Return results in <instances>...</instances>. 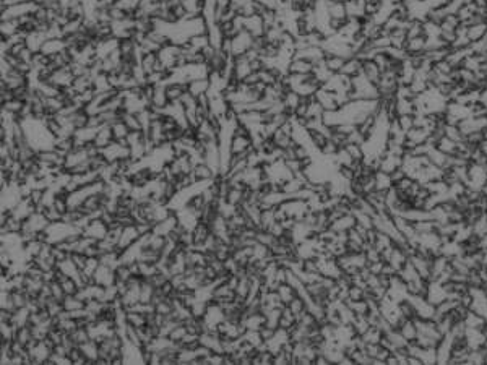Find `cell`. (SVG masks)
Listing matches in <instances>:
<instances>
[{
	"instance_id": "6da1fadb",
	"label": "cell",
	"mask_w": 487,
	"mask_h": 365,
	"mask_svg": "<svg viewBox=\"0 0 487 365\" xmlns=\"http://www.w3.org/2000/svg\"><path fill=\"white\" fill-rule=\"evenodd\" d=\"M93 281H95V284H99V286H104V287L115 286V281H117L115 268L107 267V265H102L101 263L99 267H97V270L95 271Z\"/></svg>"
},
{
	"instance_id": "7a4b0ae2",
	"label": "cell",
	"mask_w": 487,
	"mask_h": 365,
	"mask_svg": "<svg viewBox=\"0 0 487 365\" xmlns=\"http://www.w3.org/2000/svg\"><path fill=\"white\" fill-rule=\"evenodd\" d=\"M252 42H254V36L245 29L240 31L236 38L232 39V57L244 55L252 47Z\"/></svg>"
},
{
	"instance_id": "3957f363",
	"label": "cell",
	"mask_w": 487,
	"mask_h": 365,
	"mask_svg": "<svg viewBox=\"0 0 487 365\" xmlns=\"http://www.w3.org/2000/svg\"><path fill=\"white\" fill-rule=\"evenodd\" d=\"M403 166V156H396L393 153H388L387 150L384 154L380 156V168L379 171H384L387 174H391L396 169H399Z\"/></svg>"
},
{
	"instance_id": "277c9868",
	"label": "cell",
	"mask_w": 487,
	"mask_h": 365,
	"mask_svg": "<svg viewBox=\"0 0 487 365\" xmlns=\"http://www.w3.org/2000/svg\"><path fill=\"white\" fill-rule=\"evenodd\" d=\"M107 231H109L107 224L99 218V219H93L90 222V226L83 231V236L93 237L96 240H101V239H104L107 236Z\"/></svg>"
},
{
	"instance_id": "5b68a950",
	"label": "cell",
	"mask_w": 487,
	"mask_h": 365,
	"mask_svg": "<svg viewBox=\"0 0 487 365\" xmlns=\"http://www.w3.org/2000/svg\"><path fill=\"white\" fill-rule=\"evenodd\" d=\"M140 232H138V229H137V224L135 226H128V227H124V232H122V237L119 240V244H117V247L124 252L127 250L128 247L133 245L137 240L140 239Z\"/></svg>"
},
{
	"instance_id": "8992f818",
	"label": "cell",
	"mask_w": 487,
	"mask_h": 365,
	"mask_svg": "<svg viewBox=\"0 0 487 365\" xmlns=\"http://www.w3.org/2000/svg\"><path fill=\"white\" fill-rule=\"evenodd\" d=\"M93 141H95V145L99 148V150L109 146L110 143H112V141H115L112 127H110V125H102L99 130H97V133H96V137H95Z\"/></svg>"
},
{
	"instance_id": "52a82bcc",
	"label": "cell",
	"mask_w": 487,
	"mask_h": 365,
	"mask_svg": "<svg viewBox=\"0 0 487 365\" xmlns=\"http://www.w3.org/2000/svg\"><path fill=\"white\" fill-rule=\"evenodd\" d=\"M244 29L249 31L254 38H257V36H263L265 34V24H263L262 16L260 15H254V16L245 18Z\"/></svg>"
},
{
	"instance_id": "ba28073f",
	"label": "cell",
	"mask_w": 487,
	"mask_h": 365,
	"mask_svg": "<svg viewBox=\"0 0 487 365\" xmlns=\"http://www.w3.org/2000/svg\"><path fill=\"white\" fill-rule=\"evenodd\" d=\"M312 72H313V64L305 59H292L288 67V73H294V75H307V73H312Z\"/></svg>"
},
{
	"instance_id": "9c48e42d",
	"label": "cell",
	"mask_w": 487,
	"mask_h": 365,
	"mask_svg": "<svg viewBox=\"0 0 487 365\" xmlns=\"http://www.w3.org/2000/svg\"><path fill=\"white\" fill-rule=\"evenodd\" d=\"M425 47H427V38H425V36H417V38L408 39L404 51H406V54H408V57H409V55L424 54L425 52Z\"/></svg>"
},
{
	"instance_id": "30bf717a",
	"label": "cell",
	"mask_w": 487,
	"mask_h": 365,
	"mask_svg": "<svg viewBox=\"0 0 487 365\" xmlns=\"http://www.w3.org/2000/svg\"><path fill=\"white\" fill-rule=\"evenodd\" d=\"M209 86H211V82H209V78L192 80V82H189V92L194 97H200L203 94H206L208 90H209Z\"/></svg>"
},
{
	"instance_id": "8fae6325",
	"label": "cell",
	"mask_w": 487,
	"mask_h": 365,
	"mask_svg": "<svg viewBox=\"0 0 487 365\" xmlns=\"http://www.w3.org/2000/svg\"><path fill=\"white\" fill-rule=\"evenodd\" d=\"M340 73H343V75H346V77H351V78L357 77L359 73H362V60L359 57H356V55L351 59H346Z\"/></svg>"
},
{
	"instance_id": "7c38bea8",
	"label": "cell",
	"mask_w": 487,
	"mask_h": 365,
	"mask_svg": "<svg viewBox=\"0 0 487 365\" xmlns=\"http://www.w3.org/2000/svg\"><path fill=\"white\" fill-rule=\"evenodd\" d=\"M64 49H67V42L64 38H57V39H47L44 42V46H42L41 49V52L42 54H46V55H55V54H59V52H62Z\"/></svg>"
},
{
	"instance_id": "4fadbf2b",
	"label": "cell",
	"mask_w": 487,
	"mask_h": 365,
	"mask_svg": "<svg viewBox=\"0 0 487 365\" xmlns=\"http://www.w3.org/2000/svg\"><path fill=\"white\" fill-rule=\"evenodd\" d=\"M46 41H47V34L46 33H41V31H33V33L28 34L26 46H28V49H31L33 52H39Z\"/></svg>"
},
{
	"instance_id": "5bb4252c",
	"label": "cell",
	"mask_w": 487,
	"mask_h": 365,
	"mask_svg": "<svg viewBox=\"0 0 487 365\" xmlns=\"http://www.w3.org/2000/svg\"><path fill=\"white\" fill-rule=\"evenodd\" d=\"M362 73L366 75L372 83L377 85L380 75H382V70L379 69V65L375 64L374 60H362Z\"/></svg>"
},
{
	"instance_id": "9a60e30c",
	"label": "cell",
	"mask_w": 487,
	"mask_h": 365,
	"mask_svg": "<svg viewBox=\"0 0 487 365\" xmlns=\"http://www.w3.org/2000/svg\"><path fill=\"white\" fill-rule=\"evenodd\" d=\"M398 331L401 333V336L408 343L416 341V338H417V326H416V321L414 320H404L403 323L399 325Z\"/></svg>"
},
{
	"instance_id": "2e32d148",
	"label": "cell",
	"mask_w": 487,
	"mask_h": 365,
	"mask_svg": "<svg viewBox=\"0 0 487 365\" xmlns=\"http://www.w3.org/2000/svg\"><path fill=\"white\" fill-rule=\"evenodd\" d=\"M252 138L250 137H232L231 138V153L232 154H239L242 151H247L249 148H252Z\"/></svg>"
},
{
	"instance_id": "e0dca14e",
	"label": "cell",
	"mask_w": 487,
	"mask_h": 365,
	"mask_svg": "<svg viewBox=\"0 0 487 365\" xmlns=\"http://www.w3.org/2000/svg\"><path fill=\"white\" fill-rule=\"evenodd\" d=\"M393 187V181L391 176L387 174L384 171H377L375 172V190L377 191H387Z\"/></svg>"
},
{
	"instance_id": "ac0fdd59",
	"label": "cell",
	"mask_w": 487,
	"mask_h": 365,
	"mask_svg": "<svg viewBox=\"0 0 487 365\" xmlns=\"http://www.w3.org/2000/svg\"><path fill=\"white\" fill-rule=\"evenodd\" d=\"M192 232H194L195 244H203L209 236H211V226H208V224H205V222L198 221V224L192 229Z\"/></svg>"
},
{
	"instance_id": "d6986e66",
	"label": "cell",
	"mask_w": 487,
	"mask_h": 365,
	"mask_svg": "<svg viewBox=\"0 0 487 365\" xmlns=\"http://www.w3.org/2000/svg\"><path fill=\"white\" fill-rule=\"evenodd\" d=\"M487 34V24L486 23H478L468 26V39L471 42H476L479 39H484Z\"/></svg>"
},
{
	"instance_id": "ffe728a7",
	"label": "cell",
	"mask_w": 487,
	"mask_h": 365,
	"mask_svg": "<svg viewBox=\"0 0 487 365\" xmlns=\"http://www.w3.org/2000/svg\"><path fill=\"white\" fill-rule=\"evenodd\" d=\"M192 172L195 174V177L198 179V181H213L214 176H216V174H214V171L209 168L206 163H198L194 168Z\"/></svg>"
},
{
	"instance_id": "44dd1931",
	"label": "cell",
	"mask_w": 487,
	"mask_h": 365,
	"mask_svg": "<svg viewBox=\"0 0 487 365\" xmlns=\"http://www.w3.org/2000/svg\"><path fill=\"white\" fill-rule=\"evenodd\" d=\"M435 148H437V150H440L442 153L448 154V156H453V154H456V151H458V143L453 141V140H450L448 137H442L435 143Z\"/></svg>"
},
{
	"instance_id": "7402d4cb",
	"label": "cell",
	"mask_w": 487,
	"mask_h": 365,
	"mask_svg": "<svg viewBox=\"0 0 487 365\" xmlns=\"http://www.w3.org/2000/svg\"><path fill=\"white\" fill-rule=\"evenodd\" d=\"M20 21L18 20H7V21H2V26H0V33H2V38H11L20 33Z\"/></svg>"
},
{
	"instance_id": "603a6c76",
	"label": "cell",
	"mask_w": 487,
	"mask_h": 365,
	"mask_svg": "<svg viewBox=\"0 0 487 365\" xmlns=\"http://www.w3.org/2000/svg\"><path fill=\"white\" fill-rule=\"evenodd\" d=\"M276 292H278L280 299L285 305H289V302H291L294 297H297V290H295L292 286H289V284H286V282L280 284V287H278Z\"/></svg>"
},
{
	"instance_id": "cb8c5ba5",
	"label": "cell",
	"mask_w": 487,
	"mask_h": 365,
	"mask_svg": "<svg viewBox=\"0 0 487 365\" xmlns=\"http://www.w3.org/2000/svg\"><path fill=\"white\" fill-rule=\"evenodd\" d=\"M344 62H346V59L340 57V55H335V54H328V52H326L325 64H326V67H328V69L333 73H340L341 69H343V65H344Z\"/></svg>"
},
{
	"instance_id": "d4e9b609",
	"label": "cell",
	"mask_w": 487,
	"mask_h": 365,
	"mask_svg": "<svg viewBox=\"0 0 487 365\" xmlns=\"http://www.w3.org/2000/svg\"><path fill=\"white\" fill-rule=\"evenodd\" d=\"M156 62H158V52H150V54H145L143 57H141L140 65H141V69H143V72L146 73V75H150L151 72H155Z\"/></svg>"
},
{
	"instance_id": "484cf974",
	"label": "cell",
	"mask_w": 487,
	"mask_h": 365,
	"mask_svg": "<svg viewBox=\"0 0 487 365\" xmlns=\"http://www.w3.org/2000/svg\"><path fill=\"white\" fill-rule=\"evenodd\" d=\"M62 305L67 312H73V310H80V308H85V302L78 295H65V299L62 300Z\"/></svg>"
},
{
	"instance_id": "4316f807",
	"label": "cell",
	"mask_w": 487,
	"mask_h": 365,
	"mask_svg": "<svg viewBox=\"0 0 487 365\" xmlns=\"http://www.w3.org/2000/svg\"><path fill=\"white\" fill-rule=\"evenodd\" d=\"M189 44H190V47L194 49V51H203L206 46H209V36L208 34L192 36V38L189 39Z\"/></svg>"
},
{
	"instance_id": "83f0119b",
	"label": "cell",
	"mask_w": 487,
	"mask_h": 365,
	"mask_svg": "<svg viewBox=\"0 0 487 365\" xmlns=\"http://www.w3.org/2000/svg\"><path fill=\"white\" fill-rule=\"evenodd\" d=\"M110 127H112V132H114V138H115V141L125 140V138L128 137V135H130V130H128V127H127L122 120L112 123V125H110Z\"/></svg>"
},
{
	"instance_id": "f1b7e54d",
	"label": "cell",
	"mask_w": 487,
	"mask_h": 365,
	"mask_svg": "<svg viewBox=\"0 0 487 365\" xmlns=\"http://www.w3.org/2000/svg\"><path fill=\"white\" fill-rule=\"evenodd\" d=\"M242 201H244L242 190L231 187L229 191H227V195H226V203H229V205H232V206H239V205H242Z\"/></svg>"
},
{
	"instance_id": "f546056e",
	"label": "cell",
	"mask_w": 487,
	"mask_h": 365,
	"mask_svg": "<svg viewBox=\"0 0 487 365\" xmlns=\"http://www.w3.org/2000/svg\"><path fill=\"white\" fill-rule=\"evenodd\" d=\"M23 107H24V102L20 101V99H11V101L2 104V109L7 110V112L11 115H18L23 110Z\"/></svg>"
},
{
	"instance_id": "4dcf8cb0",
	"label": "cell",
	"mask_w": 487,
	"mask_h": 365,
	"mask_svg": "<svg viewBox=\"0 0 487 365\" xmlns=\"http://www.w3.org/2000/svg\"><path fill=\"white\" fill-rule=\"evenodd\" d=\"M70 336H72L73 341H75V344H78V346L91 339L90 333H88V328H77L75 331L70 333Z\"/></svg>"
},
{
	"instance_id": "1f68e13d",
	"label": "cell",
	"mask_w": 487,
	"mask_h": 365,
	"mask_svg": "<svg viewBox=\"0 0 487 365\" xmlns=\"http://www.w3.org/2000/svg\"><path fill=\"white\" fill-rule=\"evenodd\" d=\"M289 308H291V310L295 313V317H297V315H300L302 312H304V310H307V304H305V300L304 299H302V297H294V299L291 300V302H289V305H288Z\"/></svg>"
},
{
	"instance_id": "d6a6232c",
	"label": "cell",
	"mask_w": 487,
	"mask_h": 365,
	"mask_svg": "<svg viewBox=\"0 0 487 365\" xmlns=\"http://www.w3.org/2000/svg\"><path fill=\"white\" fill-rule=\"evenodd\" d=\"M396 120L399 123V127H401V130L406 133V132H409V130L414 127V115L412 114H406V115H398L396 117Z\"/></svg>"
},
{
	"instance_id": "836d02e7",
	"label": "cell",
	"mask_w": 487,
	"mask_h": 365,
	"mask_svg": "<svg viewBox=\"0 0 487 365\" xmlns=\"http://www.w3.org/2000/svg\"><path fill=\"white\" fill-rule=\"evenodd\" d=\"M348 150V153L351 154V158L354 161H362L364 159V150H362V145H357V143H348L344 146Z\"/></svg>"
},
{
	"instance_id": "e575fe53",
	"label": "cell",
	"mask_w": 487,
	"mask_h": 365,
	"mask_svg": "<svg viewBox=\"0 0 487 365\" xmlns=\"http://www.w3.org/2000/svg\"><path fill=\"white\" fill-rule=\"evenodd\" d=\"M186 335H187V328H186V325H184V323H181V325H177V326L174 328V330L171 331L169 338H171L174 343H181Z\"/></svg>"
},
{
	"instance_id": "d590c367",
	"label": "cell",
	"mask_w": 487,
	"mask_h": 365,
	"mask_svg": "<svg viewBox=\"0 0 487 365\" xmlns=\"http://www.w3.org/2000/svg\"><path fill=\"white\" fill-rule=\"evenodd\" d=\"M275 333H276V330H273V328H270L267 325L260 328V336L263 338V341H268V339H271L275 336Z\"/></svg>"
},
{
	"instance_id": "8d00e7d4",
	"label": "cell",
	"mask_w": 487,
	"mask_h": 365,
	"mask_svg": "<svg viewBox=\"0 0 487 365\" xmlns=\"http://www.w3.org/2000/svg\"><path fill=\"white\" fill-rule=\"evenodd\" d=\"M247 2H249V0H231V8H232V10H236V11H239V10L242 8Z\"/></svg>"
},
{
	"instance_id": "74e56055",
	"label": "cell",
	"mask_w": 487,
	"mask_h": 365,
	"mask_svg": "<svg viewBox=\"0 0 487 365\" xmlns=\"http://www.w3.org/2000/svg\"><path fill=\"white\" fill-rule=\"evenodd\" d=\"M214 3H216L218 8H223V10L231 7V0H214Z\"/></svg>"
},
{
	"instance_id": "f35d334b",
	"label": "cell",
	"mask_w": 487,
	"mask_h": 365,
	"mask_svg": "<svg viewBox=\"0 0 487 365\" xmlns=\"http://www.w3.org/2000/svg\"><path fill=\"white\" fill-rule=\"evenodd\" d=\"M481 193H483V195H484V196L487 198V182H486V183L483 185V188H481Z\"/></svg>"
},
{
	"instance_id": "ab89813d",
	"label": "cell",
	"mask_w": 487,
	"mask_h": 365,
	"mask_svg": "<svg viewBox=\"0 0 487 365\" xmlns=\"http://www.w3.org/2000/svg\"><path fill=\"white\" fill-rule=\"evenodd\" d=\"M33 2H36L38 5H44V3L47 2V0H33Z\"/></svg>"
}]
</instances>
